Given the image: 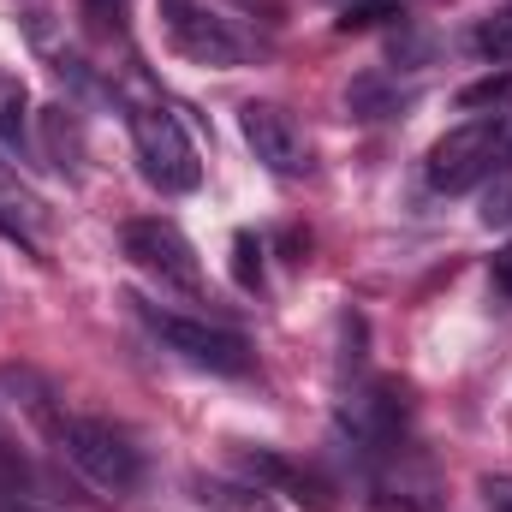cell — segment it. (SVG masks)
Returning a JSON list of instances; mask_svg holds the SVG:
<instances>
[{"mask_svg":"<svg viewBox=\"0 0 512 512\" xmlns=\"http://www.w3.org/2000/svg\"><path fill=\"white\" fill-rule=\"evenodd\" d=\"M233 280L245 292H262V245H256V233H239L233 239Z\"/></svg>","mask_w":512,"mask_h":512,"instance_id":"cell-19","label":"cell"},{"mask_svg":"<svg viewBox=\"0 0 512 512\" xmlns=\"http://www.w3.org/2000/svg\"><path fill=\"white\" fill-rule=\"evenodd\" d=\"M507 102H512V66H501V72H489V78H477V84L459 90V108H465V114H477V108H507Z\"/></svg>","mask_w":512,"mask_h":512,"instance_id":"cell-16","label":"cell"},{"mask_svg":"<svg viewBox=\"0 0 512 512\" xmlns=\"http://www.w3.org/2000/svg\"><path fill=\"white\" fill-rule=\"evenodd\" d=\"M197 501L209 512H280L268 489H256V483H221V477H197Z\"/></svg>","mask_w":512,"mask_h":512,"instance_id":"cell-10","label":"cell"},{"mask_svg":"<svg viewBox=\"0 0 512 512\" xmlns=\"http://www.w3.org/2000/svg\"><path fill=\"white\" fill-rule=\"evenodd\" d=\"M120 251H126L143 274H155L161 286H173V292H203V256H197V245H191L173 221H161V215L126 221Z\"/></svg>","mask_w":512,"mask_h":512,"instance_id":"cell-6","label":"cell"},{"mask_svg":"<svg viewBox=\"0 0 512 512\" xmlns=\"http://www.w3.org/2000/svg\"><path fill=\"white\" fill-rule=\"evenodd\" d=\"M399 102H405V96H387L376 72H370V78H358V84H352V96H346V108H352L358 120H387V114H399Z\"/></svg>","mask_w":512,"mask_h":512,"instance_id":"cell-15","label":"cell"},{"mask_svg":"<svg viewBox=\"0 0 512 512\" xmlns=\"http://www.w3.org/2000/svg\"><path fill=\"white\" fill-rule=\"evenodd\" d=\"M78 12H84V30L90 36H120L131 0H78Z\"/></svg>","mask_w":512,"mask_h":512,"instance_id":"cell-17","label":"cell"},{"mask_svg":"<svg viewBox=\"0 0 512 512\" xmlns=\"http://www.w3.org/2000/svg\"><path fill=\"white\" fill-rule=\"evenodd\" d=\"M512 167V137H507V114L495 108V114H477V120H465V126H453L435 149H429V185L435 191H447V197H459V191H471V185H489L495 173H507Z\"/></svg>","mask_w":512,"mask_h":512,"instance_id":"cell-2","label":"cell"},{"mask_svg":"<svg viewBox=\"0 0 512 512\" xmlns=\"http://www.w3.org/2000/svg\"><path fill=\"white\" fill-rule=\"evenodd\" d=\"M24 84H6L0 90V143L12 149V155H30V120H24Z\"/></svg>","mask_w":512,"mask_h":512,"instance_id":"cell-13","label":"cell"},{"mask_svg":"<svg viewBox=\"0 0 512 512\" xmlns=\"http://www.w3.org/2000/svg\"><path fill=\"white\" fill-rule=\"evenodd\" d=\"M239 471L251 477L256 489H268V495H292L298 507H310V512H334V489L316 471H304V465H292V459H280L268 447H239Z\"/></svg>","mask_w":512,"mask_h":512,"instance_id":"cell-9","label":"cell"},{"mask_svg":"<svg viewBox=\"0 0 512 512\" xmlns=\"http://www.w3.org/2000/svg\"><path fill=\"white\" fill-rule=\"evenodd\" d=\"M483 507L512 512V477H483Z\"/></svg>","mask_w":512,"mask_h":512,"instance_id":"cell-20","label":"cell"},{"mask_svg":"<svg viewBox=\"0 0 512 512\" xmlns=\"http://www.w3.org/2000/svg\"><path fill=\"white\" fill-rule=\"evenodd\" d=\"M0 239H12L18 251H30V256H36V233H30L24 221H12V215H0Z\"/></svg>","mask_w":512,"mask_h":512,"instance_id":"cell-21","label":"cell"},{"mask_svg":"<svg viewBox=\"0 0 512 512\" xmlns=\"http://www.w3.org/2000/svg\"><path fill=\"white\" fill-rule=\"evenodd\" d=\"M131 304H137V316L149 322V334H155L167 352H179L185 364L215 370V376H245V370H251V340H245V334L215 328V322H197V316H173V310L143 304V298H131Z\"/></svg>","mask_w":512,"mask_h":512,"instance_id":"cell-4","label":"cell"},{"mask_svg":"<svg viewBox=\"0 0 512 512\" xmlns=\"http://www.w3.org/2000/svg\"><path fill=\"white\" fill-rule=\"evenodd\" d=\"M131 149H137L143 179H149L161 197H191V191L203 185L197 143L185 137V126H179L167 108H131Z\"/></svg>","mask_w":512,"mask_h":512,"instance_id":"cell-3","label":"cell"},{"mask_svg":"<svg viewBox=\"0 0 512 512\" xmlns=\"http://www.w3.org/2000/svg\"><path fill=\"white\" fill-rule=\"evenodd\" d=\"M239 131H245L251 155L268 167V173H280V179L310 173V143H304V126H298L280 102H245V108H239Z\"/></svg>","mask_w":512,"mask_h":512,"instance_id":"cell-7","label":"cell"},{"mask_svg":"<svg viewBox=\"0 0 512 512\" xmlns=\"http://www.w3.org/2000/svg\"><path fill=\"white\" fill-rule=\"evenodd\" d=\"M489 280H495V292H501V298H512V245H507V251H495V268H489Z\"/></svg>","mask_w":512,"mask_h":512,"instance_id":"cell-22","label":"cell"},{"mask_svg":"<svg viewBox=\"0 0 512 512\" xmlns=\"http://www.w3.org/2000/svg\"><path fill=\"white\" fill-rule=\"evenodd\" d=\"M0 512H30V501H24V489H18L12 477H0Z\"/></svg>","mask_w":512,"mask_h":512,"instance_id":"cell-23","label":"cell"},{"mask_svg":"<svg viewBox=\"0 0 512 512\" xmlns=\"http://www.w3.org/2000/svg\"><path fill=\"white\" fill-rule=\"evenodd\" d=\"M370 489H376V501L387 512H447V495H441L435 471L423 459H411L405 447L370 459Z\"/></svg>","mask_w":512,"mask_h":512,"instance_id":"cell-8","label":"cell"},{"mask_svg":"<svg viewBox=\"0 0 512 512\" xmlns=\"http://www.w3.org/2000/svg\"><path fill=\"white\" fill-rule=\"evenodd\" d=\"M42 137H48L54 167H72V173H78V114H72V108H48V114H42Z\"/></svg>","mask_w":512,"mask_h":512,"instance_id":"cell-12","label":"cell"},{"mask_svg":"<svg viewBox=\"0 0 512 512\" xmlns=\"http://www.w3.org/2000/svg\"><path fill=\"white\" fill-rule=\"evenodd\" d=\"M161 30H167V42H173L185 60H197V66L233 72V66H245L256 54V36H245L233 18L209 12L203 0H161Z\"/></svg>","mask_w":512,"mask_h":512,"instance_id":"cell-5","label":"cell"},{"mask_svg":"<svg viewBox=\"0 0 512 512\" xmlns=\"http://www.w3.org/2000/svg\"><path fill=\"white\" fill-rule=\"evenodd\" d=\"M0 215H12V221H24V227H36V221L48 215V203L18 179V167H12V161H0Z\"/></svg>","mask_w":512,"mask_h":512,"instance_id":"cell-11","label":"cell"},{"mask_svg":"<svg viewBox=\"0 0 512 512\" xmlns=\"http://www.w3.org/2000/svg\"><path fill=\"white\" fill-rule=\"evenodd\" d=\"M477 221H483V227H501V233L512 227V167L489 179V191H483V209H477Z\"/></svg>","mask_w":512,"mask_h":512,"instance_id":"cell-18","label":"cell"},{"mask_svg":"<svg viewBox=\"0 0 512 512\" xmlns=\"http://www.w3.org/2000/svg\"><path fill=\"white\" fill-rule=\"evenodd\" d=\"M477 54L483 60H495V66H512V6H501V12H489L483 24H477Z\"/></svg>","mask_w":512,"mask_h":512,"instance_id":"cell-14","label":"cell"},{"mask_svg":"<svg viewBox=\"0 0 512 512\" xmlns=\"http://www.w3.org/2000/svg\"><path fill=\"white\" fill-rule=\"evenodd\" d=\"M54 435H60V453L72 459V471L84 483H96L102 495L126 501V495H137L149 483V459H143V447L131 441L126 429H114L102 417H66Z\"/></svg>","mask_w":512,"mask_h":512,"instance_id":"cell-1","label":"cell"}]
</instances>
